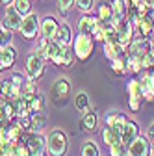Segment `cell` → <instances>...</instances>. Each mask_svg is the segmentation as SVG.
<instances>
[{
	"mask_svg": "<svg viewBox=\"0 0 154 156\" xmlns=\"http://www.w3.org/2000/svg\"><path fill=\"white\" fill-rule=\"evenodd\" d=\"M69 151V136L61 128H52L47 136V154L48 156H65Z\"/></svg>",
	"mask_w": 154,
	"mask_h": 156,
	"instance_id": "cell-1",
	"label": "cell"
},
{
	"mask_svg": "<svg viewBox=\"0 0 154 156\" xmlns=\"http://www.w3.org/2000/svg\"><path fill=\"white\" fill-rule=\"evenodd\" d=\"M95 50V39L93 35H86V34H80L72 39V52H74V58L80 62H87L91 54Z\"/></svg>",
	"mask_w": 154,
	"mask_h": 156,
	"instance_id": "cell-2",
	"label": "cell"
},
{
	"mask_svg": "<svg viewBox=\"0 0 154 156\" xmlns=\"http://www.w3.org/2000/svg\"><path fill=\"white\" fill-rule=\"evenodd\" d=\"M39 24H41V19L37 13H28L23 17V23H21V35L26 39V41H32V39L39 37Z\"/></svg>",
	"mask_w": 154,
	"mask_h": 156,
	"instance_id": "cell-3",
	"label": "cell"
},
{
	"mask_svg": "<svg viewBox=\"0 0 154 156\" xmlns=\"http://www.w3.org/2000/svg\"><path fill=\"white\" fill-rule=\"evenodd\" d=\"M43 73H45V60L39 54L30 52L28 58H26V74H28V78L37 82L43 76Z\"/></svg>",
	"mask_w": 154,
	"mask_h": 156,
	"instance_id": "cell-4",
	"label": "cell"
},
{
	"mask_svg": "<svg viewBox=\"0 0 154 156\" xmlns=\"http://www.w3.org/2000/svg\"><path fill=\"white\" fill-rule=\"evenodd\" d=\"M126 91H128V108L132 112H139L141 104H143V93H141V86H139V80L132 78V80L126 84Z\"/></svg>",
	"mask_w": 154,
	"mask_h": 156,
	"instance_id": "cell-5",
	"label": "cell"
},
{
	"mask_svg": "<svg viewBox=\"0 0 154 156\" xmlns=\"http://www.w3.org/2000/svg\"><path fill=\"white\" fill-rule=\"evenodd\" d=\"M26 147L30 151V156H45L47 154V138L39 132H28Z\"/></svg>",
	"mask_w": 154,
	"mask_h": 156,
	"instance_id": "cell-6",
	"label": "cell"
},
{
	"mask_svg": "<svg viewBox=\"0 0 154 156\" xmlns=\"http://www.w3.org/2000/svg\"><path fill=\"white\" fill-rule=\"evenodd\" d=\"M126 152L130 156H150L152 154V141L149 140V136H138L128 147H126Z\"/></svg>",
	"mask_w": 154,
	"mask_h": 156,
	"instance_id": "cell-7",
	"label": "cell"
},
{
	"mask_svg": "<svg viewBox=\"0 0 154 156\" xmlns=\"http://www.w3.org/2000/svg\"><path fill=\"white\" fill-rule=\"evenodd\" d=\"M139 86H141L143 99L147 102H154V69L143 71V74L139 76Z\"/></svg>",
	"mask_w": 154,
	"mask_h": 156,
	"instance_id": "cell-8",
	"label": "cell"
},
{
	"mask_svg": "<svg viewBox=\"0 0 154 156\" xmlns=\"http://www.w3.org/2000/svg\"><path fill=\"white\" fill-rule=\"evenodd\" d=\"M21 23H23V15L19 13L13 6H8L6 8V15H4V19H2L0 24L8 26L11 32H21Z\"/></svg>",
	"mask_w": 154,
	"mask_h": 156,
	"instance_id": "cell-9",
	"label": "cell"
},
{
	"mask_svg": "<svg viewBox=\"0 0 154 156\" xmlns=\"http://www.w3.org/2000/svg\"><path fill=\"white\" fill-rule=\"evenodd\" d=\"M126 121H128L126 113H117V112H111V113H108V115H106V119H104L106 126H110V128H111L115 134L119 136V138H121V134H123V128H124Z\"/></svg>",
	"mask_w": 154,
	"mask_h": 156,
	"instance_id": "cell-10",
	"label": "cell"
},
{
	"mask_svg": "<svg viewBox=\"0 0 154 156\" xmlns=\"http://www.w3.org/2000/svg\"><path fill=\"white\" fill-rule=\"evenodd\" d=\"M58 26H60L58 19H56L54 15H47V17L41 19V24H39V35L45 37V39H54Z\"/></svg>",
	"mask_w": 154,
	"mask_h": 156,
	"instance_id": "cell-11",
	"label": "cell"
},
{
	"mask_svg": "<svg viewBox=\"0 0 154 156\" xmlns=\"http://www.w3.org/2000/svg\"><path fill=\"white\" fill-rule=\"evenodd\" d=\"M15 63H17V48L13 45H9L6 48H0V69L9 71L15 67Z\"/></svg>",
	"mask_w": 154,
	"mask_h": 156,
	"instance_id": "cell-12",
	"label": "cell"
},
{
	"mask_svg": "<svg viewBox=\"0 0 154 156\" xmlns=\"http://www.w3.org/2000/svg\"><path fill=\"white\" fill-rule=\"evenodd\" d=\"M69 95H71V80L67 76L58 78V80L54 82V86H52V97L56 101H63Z\"/></svg>",
	"mask_w": 154,
	"mask_h": 156,
	"instance_id": "cell-13",
	"label": "cell"
},
{
	"mask_svg": "<svg viewBox=\"0 0 154 156\" xmlns=\"http://www.w3.org/2000/svg\"><path fill=\"white\" fill-rule=\"evenodd\" d=\"M50 62L54 65H60V67H71L74 62V52H71L69 47H60Z\"/></svg>",
	"mask_w": 154,
	"mask_h": 156,
	"instance_id": "cell-14",
	"label": "cell"
},
{
	"mask_svg": "<svg viewBox=\"0 0 154 156\" xmlns=\"http://www.w3.org/2000/svg\"><path fill=\"white\" fill-rule=\"evenodd\" d=\"M72 39H74V35H72L71 26L67 23H60V26L56 30V35H54V41L60 43L61 47H69V45H72Z\"/></svg>",
	"mask_w": 154,
	"mask_h": 156,
	"instance_id": "cell-15",
	"label": "cell"
},
{
	"mask_svg": "<svg viewBox=\"0 0 154 156\" xmlns=\"http://www.w3.org/2000/svg\"><path fill=\"white\" fill-rule=\"evenodd\" d=\"M138 136H139V125H138L136 121L128 119L126 125H124V128H123V134H121V141L128 147L134 140L138 138Z\"/></svg>",
	"mask_w": 154,
	"mask_h": 156,
	"instance_id": "cell-16",
	"label": "cell"
},
{
	"mask_svg": "<svg viewBox=\"0 0 154 156\" xmlns=\"http://www.w3.org/2000/svg\"><path fill=\"white\" fill-rule=\"evenodd\" d=\"M136 34H139V35H143L147 39L154 34V15L152 13H147V15H143L139 19V24L136 28Z\"/></svg>",
	"mask_w": 154,
	"mask_h": 156,
	"instance_id": "cell-17",
	"label": "cell"
},
{
	"mask_svg": "<svg viewBox=\"0 0 154 156\" xmlns=\"http://www.w3.org/2000/svg\"><path fill=\"white\" fill-rule=\"evenodd\" d=\"M104 56L110 62L119 56H126V47L121 45L119 41H108V43H104Z\"/></svg>",
	"mask_w": 154,
	"mask_h": 156,
	"instance_id": "cell-18",
	"label": "cell"
},
{
	"mask_svg": "<svg viewBox=\"0 0 154 156\" xmlns=\"http://www.w3.org/2000/svg\"><path fill=\"white\" fill-rule=\"evenodd\" d=\"M117 32H119V43L124 45V47H128L130 41H132L134 37H136V26H134V24L128 21V19L123 23V26H121Z\"/></svg>",
	"mask_w": 154,
	"mask_h": 156,
	"instance_id": "cell-19",
	"label": "cell"
},
{
	"mask_svg": "<svg viewBox=\"0 0 154 156\" xmlns=\"http://www.w3.org/2000/svg\"><path fill=\"white\" fill-rule=\"evenodd\" d=\"M80 123H82V128L86 132H97L99 130V115H97V112H95L93 108L89 112H86Z\"/></svg>",
	"mask_w": 154,
	"mask_h": 156,
	"instance_id": "cell-20",
	"label": "cell"
},
{
	"mask_svg": "<svg viewBox=\"0 0 154 156\" xmlns=\"http://www.w3.org/2000/svg\"><path fill=\"white\" fill-rule=\"evenodd\" d=\"M95 24H97V17L91 15V13H84L80 17V21H78V32L86 34V35H93Z\"/></svg>",
	"mask_w": 154,
	"mask_h": 156,
	"instance_id": "cell-21",
	"label": "cell"
},
{
	"mask_svg": "<svg viewBox=\"0 0 154 156\" xmlns=\"http://www.w3.org/2000/svg\"><path fill=\"white\" fill-rule=\"evenodd\" d=\"M97 17L100 19V21H104V23H111L113 17H115V11H113L111 4L106 2V0H104V2H100L97 6Z\"/></svg>",
	"mask_w": 154,
	"mask_h": 156,
	"instance_id": "cell-22",
	"label": "cell"
},
{
	"mask_svg": "<svg viewBox=\"0 0 154 156\" xmlns=\"http://www.w3.org/2000/svg\"><path fill=\"white\" fill-rule=\"evenodd\" d=\"M45 125H47V115L43 112L30 113V132H41Z\"/></svg>",
	"mask_w": 154,
	"mask_h": 156,
	"instance_id": "cell-23",
	"label": "cell"
},
{
	"mask_svg": "<svg viewBox=\"0 0 154 156\" xmlns=\"http://www.w3.org/2000/svg\"><path fill=\"white\" fill-rule=\"evenodd\" d=\"M74 108L78 110L80 113H86L91 110V104H89V95L86 91H78L74 95Z\"/></svg>",
	"mask_w": 154,
	"mask_h": 156,
	"instance_id": "cell-24",
	"label": "cell"
},
{
	"mask_svg": "<svg viewBox=\"0 0 154 156\" xmlns=\"http://www.w3.org/2000/svg\"><path fill=\"white\" fill-rule=\"evenodd\" d=\"M111 71H113V74H117V76L126 74V73H128L126 56H119V58H115V60H111Z\"/></svg>",
	"mask_w": 154,
	"mask_h": 156,
	"instance_id": "cell-25",
	"label": "cell"
},
{
	"mask_svg": "<svg viewBox=\"0 0 154 156\" xmlns=\"http://www.w3.org/2000/svg\"><path fill=\"white\" fill-rule=\"evenodd\" d=\"M126 67H128V71L134 73V74L143 73V65H141L139 58H138L136 54H126Z\"/></svg>",
	"mask_w": 154,
	"mask_h": 156,
	"instance_id": "cell-26",
	"label": "cell"
},
{
	"mask_svg": "<svg viewBox=\"0 0 154 156\" xmlns=\"http://www.w3.org/2000/svg\"><path fill=\"white\" fill-rule=\"evenodd\" d=\"M13 8L21 13L23 17L32 13V8H33V0H13Z\"/></svg>",
	"mask_w": 154,
	"mask_h": 156,
	"instance_id": "cell-27",
	"label": "cell"
},
{
	"mask_svg": "<svg viewBox=\"0 0 154 156\" xmlns=\"http://www.w3.org/2000/svg\"><path fill=\"white\" fill-rule=\"evenodd\" d=\"M11 41H13V32H11L8 26L0 24V48L9 47V45H11Z\"/></svg>",
	"mask_w": 154,
	"mask_h": 156,
	"instance_id": "cell-28",
	"label": "cell"
},
{
	"mask_svg": "<svg viewBox=\"0 0 154 156\" xmlns=\"http://www.w3.org/2000/svg\"><path fill=\"white\" fill-rule=\"evenodd\" d=\"M23 97H24V99H33V97L37 95V93H39V89H37V84L33 82V80H30V78H28V80H26V84L23 86Z\"/></svg>",
	"mask_w": 154,
	"mask_h": 156,
	"instance_id": "cell-29",
	"label": "cell"
},
{
	"mask_svg": "<svg viewBox=\"0 0 154 156\" xmlns=\"http://www.w3.org/2000/svg\"><path fill=\"white\" fill-rule=\"evenodd\" d=\"M138 58H139V62H141V65H143V71L154 69V54H152L150 50H145V52L138 54Z\"/></svg>",
	"mask_w": 154,
	"mask_h": 156,
	"instance_id": "cell-30",
	"label": "cell"
},
{
	"mask_svg": "<svg viewBox=\"0 0 154 156\" xmlns=\"http://www.w3.org/2000/svg\"><path fill=\"white\" fill-rule=\"evenodd\" d=\"M80 154H82V156H100V149H99V145L95 143L93 140H87V141L84 143Z\"/></svg>",
	"mask_w": 154,
	"mask_h": 156,
	"instance_id": "cell-31",
	"label": "cell"
},
{
	"mask_svg": "<svg viewBox=\"0 0 154 156\" xmlns=\"http://www.w3.org/2000/svg\"><path fill=\"white\" fill-rule=\"evenodd\" d=\"M28 102H30V113L43 112V110H45V97H43L41 93H37L33 99H30Z\"/></svg>",
	"mask_w": 154,
	"mask_h": 156,
	"instance_id": "cell-32",
	"label": "cell"
},
{
	"mask_svg": "<svg viewBox=\"0 0 154 156\" xmlns=\"http://www.w3.org/2000/svg\"><path fill=\"white\" fill-rule=\"evenodd\" d=\"M110 4H111V8H113L117 17H128V6H126L124 0H111Z\"/></svg>",
	"mask_w": 154,
	"mask_h": 156,
	"instance_id": "cell-33",
	"label": "cell"
},
{
	"mask_svg": "<svg viewBox=\"0 0 154 156\" xmlns=\"http://www.w3.org/2000/svg\"><path fill=\"white\" fill-rule=\"evenodd\" d=\"M108 149H110V156H126V154H128V152H126V145H124L121 140L113 141Z\"/></svg>",
	"mask_w": 154,
	"mask_h": 156,
	"instance_id": "cell-34",
	"label": "cell"
},
{
	"mask_svg": "<svg viewBox=\"0 0 154 156\" xmlns=\"http://www.w3.org/2000/svg\"><path fill=\"white\" fill-rule=\"evenodd\" d=\"M117 140H121V138H119V136L115 134V132H113V130H111L110 126H106V128L102 130V141H104V143H106L108 147H110V145H111L113 141H117Z\"/></svg>",
	"mask_w": 154,
	"mask_h": 156,
	"instance_id": "cell-35",
	"label": "cell"
},
{
	"mask_svg": "<svg viewBox=\"0 0 154 156\" xmlns=\"http://www.w3.org/2000/svg\"><path fill=\"white\" fill-rule=\"evenodd\" d=\"M93 6H95V0H76V8L82 13H91Z\"/></svg>",
	"mask_w": 154,
	"mask_h": 156,
	"instance_id": "cell-36",
	"label": "cell"
},
{
	"mask_svg": "<svg viewBox=\"0 0 154 156\" xmlns=\"http://www.w3.org/2000/svg\"><path fill=\"white\" fill-rule=\"evenodd\" d=\"M76 6V0H58V8H60L61 15H65L69 9H72Z\"/></svg>",
	"mask_w": 154,
	"mask_h": 156,
	"instance_id": "cell-37",
	"label": "cell"
},
{
	"mask_svg": "<svg viewBox=\"0 0 154 156\" xmlns=\"http://www.w3.org/2000/svg\"><path fill=\"white\" fill-rule=\"evenodd\" d=\"M9 80L13 82V86H17V87H21V89H23V86L26 84L28 78H26L24 74H21V73H11V78H9Z\"/></svg>",
	"mask_w": 154,
	"mask_h": 156,
	"instance_id": "cell-38",
	"label": "cell"
},
{
	"mask_svg": "<svg viewBox=\"0 0 154 156\" xmlns=\"http://www.w3.org/2000/svg\"><path fill=\"white\" fill-rule=\"evenodd\" d=\"M149 140L152 141V147H154V123H150L149 126Z\"/></svg>",
	"mask_w": 154,
	"mask_h": 156,
	"instance_id": "cell-39",
	"label": "cell"
},
{
	"mask_svg": "<svg viewBox=\"0 0 154 156\" xmlns=\"http://www.w3.org/2000/svg\"><path fill=\"white\" fill-rule=\"evenodd\" d=\"M0 4H2V6H13V0H0Z\"/></svg>",
	"mask_w": 154,
	"mask_h": 156,
	"instance_id": "cell-40",
	"label": "cell"
},
{
	"mask_svg": "<svg viewBox=\"0 0 154 156\" xmlns=\"http://www.w3.org/2000/svg\"><path fill=\"white\" fill-rule=\"evenodd\" d=\"M0 97H4V95H2V82H0Z\"/></svg>",
	"mask_w": 154,
	"mask_h": 156,
	"instance_id": "cell-41",
	"label": "cell"
},
{
	"mask_svg": "<svg viewBox=\"0 0 154 156\" xmlns=\"http://www.w3.org/2000/svg\"><path fill=\"white\" fill-rule=\"evenodd\" d=\"M124 2H126V6H130V2H132V0H124Z\"/></svg>",
	"mask_w": 154,
	"mask_h": 156,
	"instance_id": "cell-42",
	"label": "cell"
},
{
	"mask_svg": "<svg viewBox=\"0 0 154 156\" xmlns=\"http://www.w3.org/2000/svg\"><path fill=\"white\" fill-rule=\"evenodd\" d=\"M150 156H154V147H152V154H150Z\"/></svg>",
	"mask_w": 154,
	"mask_h": 156,
	"instance_id": "cell-43",
	"label": "cell"
},
{
	"mask_svg": "<svg viewBox=\"0 0 154 156\" xmlns=\"http://www.w3.org/2000/svg\"><path fill=\"white\" fill-rule=\"evenodd\" d=\"M126 156H130V154H126Z\"/></svg>",
	"mask_w": 154,
	"mask_h": 156,
	"instance_id": "cell-44",
	"label": "cell"
},
{
	"mask_svg": "<svg viewBox=\"0 0 154 156\" xmlns=\"http://www.w3.org/2000/svg\"><path fill=\"white\" fill-rule=\"evenodd\" d=\"M0 71H2V69H0Z\"/></svg>",
	"mask_w": 154,
	"mask_h": 156,
	"instance_id": "cell-45",
	"label": "cell"
}]
</instances>
